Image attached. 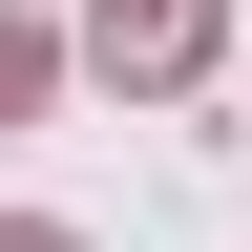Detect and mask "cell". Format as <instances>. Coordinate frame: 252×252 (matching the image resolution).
I'll return each mask as SVG.
<instances>
[{
	"instance_id": "7a4b0ae2",
	"label": "cell",
	"mask_w": 252,
	"mask_h": 252,
	"mask_svg": "<svg viewBox=\"0 0 252 252\" xmlns=\"http://www.w3.org/2000/svg\"><path fill=\"white\" fill-rule=\"evenodd\" d=\"M42 63H63V42H42V21H0V126L42 105Z\"/></svg>"
},
{
	"instance_id": "6da1fadb",
	"label": "cell",
	"mask_w": 252,
	"mask_h": 252,
	"mask_svg": "<svg viewBox=\"0 0 252 252\" xmlns=\"http://www.w3.org/2000/svg\"><path fill=\"white\" fill-rule=\"evenodd\" d=\"M84 63H105V84H189V63H210V0H105Z\"/></svg>"
},
{
	"instance_id": "3957f363",
	"label": "cell",
	"mask_w": 252,
	"mask_h": 252,
	"mask_svg": "<svg viewBox=\"0 0 252 252\" xmlns=\"http://www.w3.org/2000/svg\"><path fill=\"white\" fill-rule=\"evenodd\" d=\"M0 252H84V231H42V210H21V231H0Z\"/></svg>"
}]
</instances>
